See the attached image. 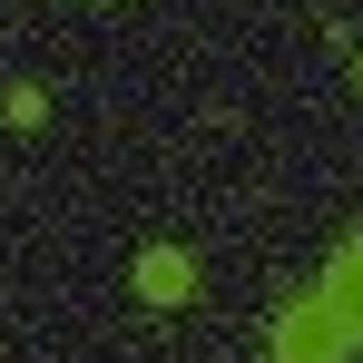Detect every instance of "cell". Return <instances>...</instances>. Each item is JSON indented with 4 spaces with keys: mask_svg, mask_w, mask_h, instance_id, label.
Wrapping results in <instances>:
<instances>
[{
    "mask_svg": "<svg viewBox=\"0 0 363 363\" xmlns=\"http://www.w3.org/2000/svg\"><path fill=\"white\" fill-rule=\"evenodd\" d=\"M324 295L344 304V324H354V344H363V236L334 245V265H324Z\"/></svg>",
    "mask_w": 363,
    "mask_h": 363,
    "instance_id": "3957f363",
    "label": "cell"
},
{
    "mask_svg": "<svg viewBox=\"0 0 363 363\" xmlns=\"http://www.w3.org/2000/svg\"><path fill=\"white\" fill-rule=\"evenodd\" d=\"M99 10H108V0H99Z\"/></svg>",
    "mask_w": 363,
    "mask_h": 363,
    "instance_id": "8992f818",
    "label": "cell"
},
{
    "mask_svg": "<svg viewBox=\"0 0 363 363\" xmlns=\"http://www.w3.org/2000/svg\"><path fill=\"white\" fill-rule=\"evenodd\" d=\"M0 128H10V138H40V128H50V89H40V79H10V89H0Z\"/></svg>",
    "mask_w": 363,
    "mask_h": 363,
    "instance_id": "277c9868",
    "label": "cell"
},
{
    "mask_svg": "<svg viewBox=\"0 0 363 363\" xmlns=\"http://www.w3.org/2000/svg\"><path fill=\"white\" fill-rule=\"evenodd\" d=\"M128 285H138L147 304H196V255H186V245H138Z\"/></svg>",
    "mask_w": 363,
    "mask_h": 363,
    "instance_id": "7a4b0ae2",
    "label": "cell"
},
{
    "mask_svg": "<svg viewBox=\"0 0 363 363\" xmlns=\"http://www.w3.org/2000/svg\"><path fill=\"white\" fill-rule=\"evenodd\" d=\"M354 354V324H344V304L324 295H285V314H275V363H344Z\"/></svg>",
    "mask_w": 363,
    "mask_h": 363,
    "instance_id": "6da1fadb",
    "label": "cell"
},
{
    "mask_svg": "<svg viewBox=\"0 0 363 363\" xmlns=\"http://www.w3.org/2000/svg\"><path fill=\"white\" fill-rule=\"evenodd\" d=\"M354 89H363V60H354Z\"/></svg>",
    "mask_w": 363,
    "mask_h": 363,
    "instance_id": "5b68a950",
    "label": "cell"
}]
</instances>
